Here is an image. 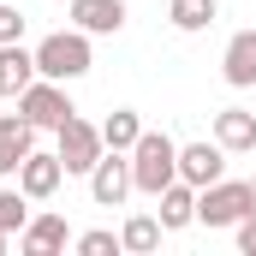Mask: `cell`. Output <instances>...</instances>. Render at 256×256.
Segmentation results:
<instances>
[{
	"instance_id": "obj_1",
	"label": "cell",
	"mask_w": 256,
	"mask_h": 256,
	"mask_svg": "<svg viewBox=\"0 0 256 256\" xmlns=\"http://www.w3.org/2000/svg\"><path fill=\"white\" fill-rule=\"evenodd\" d=\"M173 179H179V143H173L167 131L143 126V137L131 143V185H137L143 196H161Z\"/></svg>"
},
{
	"instance_id": "obj_2",
	"label": "cell",
	"mask_w": 256,
	"mask_h": 256,
	"mask_svg": "<svg viewBox=\"0 0 256 256\" xmlns=\"http://www.w3.org/2000/svg\"><path fill=\"white\" fill-rule=\"evenodd\" d=\"M90 66H96V48H90V36H84L78 24H72V30H54V36L36 42V72L54 78V84H78Z\"/></svg>"
},
{
	"instance_id": "obj_3",
	"label": "cell",
	"mask_w": 256,
	"mask_h": 256,
	"mask_svg": "<svg viewBox=\"0 0 256 256\" xmlns=\"http://www.w3.org/2000/svg\"><path fill=\"white\" fill-rule=\"evenodd\" d=\"M250 214V179H214L196 191V220L214 232V226H238Z\"/></svg>"
},
{
	"instance_id": "obj_4",
	"label": "cell",
	"mask_w": 256,
	"mask_h": 256,
	"mask_svg": "<svg viewBox=\"0 0 256 256\" xmlns=\"http://www.w3.org/2000/svg\"><path fill=\"white\" fill-rule=\"evenodd\" d=\"M54 155L66 161V179L78 173V179H90V167L108 155V143H102V126H90V120H66L60 131H54Z\"/></svg>"
},
{
	"instance_id": "obj_5",
	"label": "cell",
	"mask_w": 256,
	"mask_h": 256,
	"mask_svg": "<svg viewBox=\"0 0 256 256\" xmlns=\"http://www.w3.org/2000/svg\"><path fill=\"white\" fill-rule=\"evenodd\" d=\"M18 114L30 120L36 131H60L78 108H72V96H66V84H54V78H36L24 96H18Z\"/></svg>"
},
{
	"instance_id": "obj_6",
	"label": "cell",
	"mask_w": 256,
	"mask_h": 256,
	"mask_svg": "<svg viewBox=\"0 0 256 256\" xmlns=\"http://www.w3.org/2000/svg\"><path fill=\"white\" fill-rule=\"evenodd\" d=\"M131 191H137V185H131V155L108 149V155L90 167V196H96V208H120Z\"/></svg>"
},
{
	"instance_id": "obj_7",
	"label": "cell",
	"mask_w": 256,
	"mask_h": 256,
	"mask_svg": "<svg viewBox=\"0 0 256 256\" xmlns=\"http://www.w3.org/2000/svg\"><path fill=\"white\" fill-rule=\"evenodd\" d=\"M60 185H66V161L54 149H30L24 167H18V191L30 202H48V196H60Z\"/></svg>"
},
{
	"instance_id": "obj_8",
	"label": "cell",
	"mask_w": 256,
	"mask_h": 256,
	"mask_svg": "<svg viewBox=\"0 0 256 256\" xmlns=\"http://www.w3.org/2000/svg\"><path fill=\"white\" fill-rule=\"evenodd\" d=\"M179 179L185 185H214V179H226V149L214 143V137H202V143H179Z\"/></svg>"
},
{
	"instance_id": "obj_9",
	"label": "cell",
	"mask_w": 256,
	"mask_h": 256,
	"mask_svg": "<svg viewBox=\"0 0 256 256\" xmlns=\"http://www.w3.org/2000/svg\"><path fill=\"white\" fill-rule=\"evenodd\" d=\"M66 244H72L66 214H30L24 232H18V250H24V256H60Z\"/></svg>"
},
{
	"instance_id": "obj_10",
	"label": "cell",
	"mask_w": 256,
	"mask_h": 256,
	"mask_svg": "<svg viewBox=\"0 0 256 256\" xmlns=\"http://www.w3.org/2000/svg\"><path fill=\"white\" fill-rule=\"evenodd\" d=\"M30 149H36V126L24 114H0V179H18Z\"/></svg>"
},
{
	"instance_id": "obj_11",
	"label": "cell",
	"mask_w": 256,
	"mask_h": 256,
	"mask_svg": "<svg viewBox=\"0 0 256 256\" xmlns=\"http://www.w3.org/2000/svg\"><path fill=\"white\" fill-rule=\"evenodd\" d=\"M72 6V24L84 36H120L126 30V0H66Z\"/></svg>"
},
{
	"instance_id": "obj_12",
	"label": "cell",
	"mask_w": 256,
	"mask_h": 256,
	"mask_svg": "<svg viewBox=\"0 0 256 256\" xmlns=\"http://www.w3.org/2000/svg\"><path fill=\"white\" fill-rule=\"evenodd\" d=\"M36 78H42V72H36V48H24V42H0V96L18 102Z\"/></svg>"
},
{
	"instance_id": "obj_13",
	"label": "cell",
	"mask_w": 256,
	"mask_h": 256,
	"mask_svg": "<svg viewBox=\"0 0 256 256\" xmlns=\"http://www.w3.org/2000/svg\"><path fill=\"white\" fill-rule=\"evenodd\" d=\"M214 143L226 155H250L256 149V114L250 108H220L214 114Z\"/></svg>"
},
{
	"instance_id": "obj_14",
	"label": "cell",
	"mask_w": 256,
	"mask_h": 256,
	"mask_svg": "<svg viewBox=\"0 0 256 256\" xmlns=\"http://www.w3.org/2000/svg\"><path fill=\"white\" fill-rule=\"evenodd\" d=\"M220 78H226L232 90H250V84H256V30H238V36L226 42V54H220Z\"/></svg>"
},
{
	"instance_id": "obj_15",
	"label": "cell",
	"mask_w": 256,
	"mask_h": 256,
	"mask_svg": "<svg viewBox=\"0 0 256 256\" xmlns=\"http://www.w3.org/2000/svg\"><path fill=\"white\" fill-rule=\"evenodd\" d=\"M155 202H161V226H167V232H185L196 220V185H185V179H173Z\"/></svg>"
},
{
	"instance_id": "obj_16",
	"label": "cell",
	"mask_w": 256,
	"mask_h": 256,
	"mask_svg": "<svg viewBox=\"0 0 256 256\" xmlns=\"http://www.w3.org/2000/svg\"><path fill=\"white\" fill-rule=\"evenodd\" d=\"M214 18H220V6H214V0H173V6H167V24H173L179 36H196V30H208Z\"/></svg>"
},
{
	"instance_id": "obj_17",
	"label": "cell",
	"mask_w": 256,
	"mask_h": 256,
	"mask_svg": "<svg viewBox=\"0 0 256 256\" xmlns=\"http://www.w3.org/2000/svg\"><path fill=\"white\" fill-rule=\"evenodd\" d=\"M161 214H131L126 226H120V244H126L131 256H149V250H161Z\"/></svg>"
},
{
	"instance_id": "obj_18",
	"label": "cell",
	"mask_w": 256,
	"mask_h": 256,
	"mask_svg": "<svg viewBox=\"0 0 256 256\" xmlns=\"http://www.w3.org/2000/svg\"><path fill=\"white\" fill-rule=\"evenodd\" d=\"M143 137V120H137V108H114L108 120H102V143L108 149H120V155H131V143Z\"/></svg>"
},
{
	"instance_id": "obj_19",
	"label": "cell",
	"mask_w": 256,
	"mask_h": 256,
	"mask_svg": "<svg viewBox=\"0 0 256 256\" xmlns=\"http://www.w3.org/2000/svg\"><path fill=\"white\" fill-rule=\"evenodd\" d=\"M24 220H30V196L18 191V185H0V232H24Z\"/></svg>"
},
{
	"instance_id": "obj_20",
	"label": "cell",
	"mask_w": 256,
	"mask_h": 256,
	"mask_svg": "<svg viewBox=\"0 0 256 256\" xmlns=\"http://www.w3.org/2000/svg\"><path fill=\"white\" fill-rule=\"evenodd\" d=\"M72 250H78V256H120L126 244H120V232H102V226H96V232H78Z\"/></svg>"
},
{
	"instance_id": "obj_21",
	"label": "cell",
	"mask_w": 256,
	"mask_h": 256,
	"mask_svg": "<svg viewBox=\"0 0 256 256\" xmlns=\"http://www.w3.org/2000/svg\"><path fill=\"white\" fill-rule=\"evenodd\" d=\"M24 24H30V18H24L12 0H0V42H24Z\"/></svg>"
},
{
	"instance_id": "obj_22",
	"label": "cell",
	"mask_w": 256,
	"mask_h": 256,
	"mask_svg": "<svg viewBox=\"0 0 256 256\" xmlns=\"http://www.w3.org/2000/svg\"><path fill=\"white\" fill-rule=\"evenodd\" d=\"M238 250L256 256V220H238Z\"/></svg>"
},
{
	"instance_id": "obj_23",
	"label": "cell",
	"mask_w": 256,
	"mask_h": 256,
	"mask_svg": "<svg viewBox=\"0 0 256 256\" xmlns=\"http://www.w3.org/2000/svg\"><path fill=\"white\" fill-rule=\"evenodd\" d=\"M6 238H12V232H0V250H6Z\"/></svg>"
}]
</instances>
